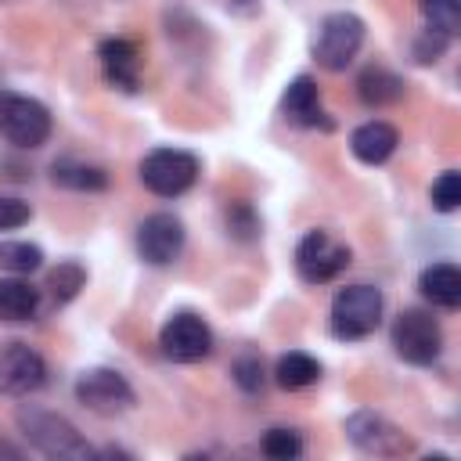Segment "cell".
<instances>
[{
  "mask_svg": "<svg viewBox=\"0 0 461 461\" xmlns=\"http://www.w3.org/2000/svg\"><path fill=\"white\" fill-rule=\"evenodd\" d=\"M429 29L443 32V36H457L461 32V0H418Z\"/></svg>",
  "mask_w": 461,
  "mask_h": 461,
  "instance_id": "603a6c76",
  "label": "cell"
},
{
  "mask_svg": "<svg viewBox=\"0 0 461 461\" xmlns=\"http://www.w3.org/2000/svg\"><path fill=\"white\" fill-rule=\"evenodd\" d=\"M281 112H285V119L292 122V126H306V130H313V126H331V119L324 115V108H321V94H317V83L310 79V76H295L292 83H288V90H285V97H281Z\"/></svg>",
  "mask_w": 461,
  "mask_h": 461,
  "instance_id": "5bb4252c",
  "label": "cell"
},
{
  "mask_svg": "<svg viewBox=\"0 0 461 461\" xmlns=\"http://www.w3.org/2000/svg\"><path fill=\"white\" fill-rule=\"evenodd\" d=\"M50 112L36 97L0 94V133L14 148H40L50 137Z\"/></svg>",
  "mask_w": 461,
  "mask_h": 461,
  "instance_id": "5b68a950",
  "label": "cell"
},
{
  "mask_svg": "<svg viewBox=\"0 0 461 461\" xmlns=\"http://www.w3.org/2000/svg\"><path fill=\"white\" fill-rule=\"evenodd\" d=\"M0 267L11 274H32L43 267V249L32 241H0Z\"/></svg>",
  "mask_w": 461,
  "mask_h": 461,
  "instance_id": "7402d4cb",
  "label": "cell"
},
{
  "mask_svg": "<svg viewBox=\"0 0 461 461\" xmlns=\"http://www.w3.org/2000/svg\"><path fill=\"white\" fill-rule=\"evenodd\" d=\"M50 180L68 187V191H104L108 187V173L101 166H86L76 158H61L50 166Z\"/></svg>",
  "mask_w": 461,
  "mask_h": 461,
  "instance_id": "d6986e66",
  "label": "cell"
},
{
  "mask_svg": "<svg viewBox=\"0 0 461 461\" xmlns=\"http://www.w3.org/2000/svg\"><path fill=\"white\" fill-rule=\"evenodd\" d=\"M227 7L238 14H252V11H259V0H227Z\"/></svg>",
  "mask_w": 461,
  "mask_h": 461,
  "instance_id": "f546056e",
  "label": "cell"
},
{
  "mask_svg": "<svg viewBox=\"0 0 461 461\" xmlns=\"http://www.w3.org/2000/svg\"><path fill=\"white\" fill-rule=\"evenodd\" d=\"M274 378H277L281 389H306V385H313L321 378V364H317V357H310L303 349H292V353H285L277 360Z\"/></svg>",
  "mask_w": 461,
  "mask_h": 461,
  "instance_id": "ffe728a7",
  "label": "cell"
},
{
  "mask_svg": "<svg viewBox=\"0 0 461 461\" xmlns=\"http://www.w3.org/2000/svg\"><path fill=\"white\" fill-rule=\"evenodd\" d=\"M198 180V158L180 148H155L140 158V184L158 198H176Z\"/></svg>",
  "mask_w": 461,
  "mask_h": 461,
  "instance_id": "8992f818",
  "label": "cell"
},
{
  "mask_svg": "<svg viewBox=\"0 0 461 461\" xmlns=\"http://www.w3.org/2000/svg\"><path fill=\"white\" fill-rule=\"evenodd\" d=\"M97 58H101L104 79H108L115 90L137 94V86H140V54H137V43H133V40L108 36V40H101Z\"/></svg>",
  "mask_w": 461,
  "mask_h": 461,
  "instance_id": "4fadbf2b",
  "label": "cell"
},
{
  "mask_svg": "<svg viewBox=\"0 0 461 461\" xmlns=\"http://www.w3.org/2000/svg\"><path fill=\"white\" fill-rule=\"evenodd\" d=\"M83 285H86V270H83L76 259H65V263H58V267L47 274V292H50V299H54L58 306L72 303Z\"/></svg>",
  "mask_w": 461,
  "mask_h": 461,
  "instance_id": "44dd1931",
  "label": "cell"
},
{
  "mask_svg": "<svg viewBox=\"0 0 461 461\" xmlns=\"http://www.w3.org/2000/svg\"><path fill=\"white\" fill-rule=\"evenodd\" d=\"M158 349H162V357L173 360V364H194V360H202V357L212 353V331H209V324H205L198 313L180 310V313H173V317L162 324V331H158Z\"/></svg>",
  "mask_w": 461,
  "mask_h": 461,
  "instance_id": "9c48e42d",
  "label": "cell"
},
{
  "mask_svg": "<svg viewBox=\"0 0 461 461\" xmlns=\"http://www.w3.org/2000/svg\"><path fill=\"white\" fill-rule=\"evenodd\" d=\"M432 209H439V212H454L457 205H461V176L454 173V169H447V173H439L436 180H432Z\"/></svg>",
  "mask_w": 461,
  "mask_h": 461,
  "instance_id": "d4e9b609",
  "label": "cell"
},
{
  "mask_svg": "<svg viewBox=\"0 0 461 461\" xmlns=\"http://www.w3.org/2000/svg\"><path fill=\"white\" fill-rule=\"evenodd\" d=\"M418 288L432 306H443V310H457L461 306V270L454 263L425 267L421 277H418Z\"/></svg>",
  "mask_w": 461,
  "mask_h": 461,
  "instance_id": "2e32d148",
  "label": "cell"
},
{
  "mask_svg": "<svg viewBox=\"0 0 461 461\" xmlns=\"http://www.w3.org/2000/svg\"><path fill=\"white\" fill-rule=\"evenodd\" d=\"M76 400L86 411L101 414V418H115V414L130 411L137 396H133V385L119 371H112V367H90V371H83L76 378Z\"/></svg>",
  "mask_w": 461,
  "mask_h": 461,
  "instance_id": "ba28073f",
  "label": "cell"
},
{
  "mask_svg": "<svg viewBox=\"0 0 461 461\" xmlns=\"http://www.w3.org/2000/svg\"><path fill=\"white\" fill-rule=\"evenodd\" d=\"M29 216H32L29 202H22V198H4V194H0V230H14V227L29 223Z\"/></svg>",
  "mask_w": 461,
  "mask_h": 461,
  "instance_id": "f1b7e54d",
  "label": "cell"
},
{
  "mask_svg": "<svg viewBox=\"0 0 461 461\" xmlns=\"http://www.w3.org/2000/svg\"><path fill=\"white\" fill-rule=\"evenodd\" d=\"M364 36H367V29H364V18L360 14H353V11H331L317 25L313 43H310V54H313V61L321 68L342 72L357 58V50L364 47Z\"/></svg>",
  "mask_w": 461,
  "mask_h": 461,
  "instance_id": "7a4b0ae2",
  "label": "cell"
},
{
  "mask_svg": "<svg viewBox=\"0 0 461 461\" xmlns=\"http://www.w3.org/2000/svg\"><path fill=\"white\" fill-rule=\"evenodd\" d=\"M230 375H234L241 393H259L263 389V360L259 357H238Z\"/></svg>",
  "mask_w": 461,
  "mask_h": 461,
  "instance_id": "4316f807",
  "label": "cell"
},
{
  "mask_svg": "<svg viewBox=\"0 0 461 461\" xmlns=\"http://www.w3.org/2000/svg\"><path fill=\"white\" fill-rule=\"evenodd\" d=\"M393 349L400 360L414 364V367H425L439 357L443 349V328L439 321L429 313V310H400L396 321H393Z\"/></svg>",
  "mask_w": 461,
  "mask_h": 461,
  "instance_id": "277c9868",
  "label": "cell"
},
{
  "mask_svg": "<svg viewBox=\"0 0 461 461\" xmlns=\"http://www.w3.org/2000/svg\"><path fill=\"white\" fill-rule=\"evenodd\" d=\"M396 144H400V133L382 119H371V122H364V126H357L349 133V151L364 166H382L396 151Z\"/></svg>",
  "mask_w": 461,
  "mask_h": 461,
  "instance_id": "9a60e30c",
  "label": "cell"
},
{
  "mask_svg": "<svg viewBox=\"0 0 461 461\" xmlns=\"http://www.w3.org/2000/svg\"><path fill=\"white\" fill-rule=\"evenodd\" d=\"M184 223L173 212H151L137 227V252L151 267H166L184 252Z\"/></svg>",
  "mask_w": 461,
  "mask_h": 461,
  "instance_id": "7c38bea8",
  "label": "cell"
},
{
  "mask_svg": "<svg viewBox=\"0 0 461 461\" xmlns=\"http://www.w3.org/2000/svg\"><path fill=\"white\" fill-rule=\"evenodd\" d=\"M47 364L43 357L25 342H4L0 346V393L7 396H29L43 389Z\"/></svg>",
  "mask_w": 461,
  "mask_h": 461,
  "instance_id": "8fae6325",
  "label": "cell"
},
{
  "mask_svg": "<svg viewBox=\"0 0 461 461\" xmlns=\"http://www.w3.org/2000/svg\"><path fill=\"white\" fill-rule=\"evenodd\" d=\"M346 436H349V443H353L357 450L375 454V457H400V454L414 450L411 436H407L400 425H393L389 418L375 414V411H357V414H349V418H346Z\"/></svg>",
  "mask_w": 461,
  "mask_h": 461,
  "instance_id": "30bf717a",
  "label": "cell"
},
{
  "mask_svg": "<svg viewBox=\"0 0 461 461\" xmlns=\"http://www.w3.org/2000/svg\"><path fill=\"white\" fill-rule=\"evenodd\" d=\"M227 234L238 238V241H252V238H259V216L252 212L249 202H234V205L227 209Z\"/></svg>",
  "mask_w": 461,
  "mask_h": 461,
  "instance_id": "484cf974",
  "label": "cell"
},
{
  "mask_svg": "<svg viewBox=\"0 0 461 461\" xmlns=\"http://www.w3.org/2000/svg\"><path fill=\"white\" fill-rule=\"evenodd\" d=\"M40 310V288H32L22 277H7L0 281V321H32Z\"/></svg>",
  "mask_w": 461,
  "mask_h": 461,
  "instance_id": "ac0fdd59",
  "label": "cell"
},
{
  "mask_svg": "<svg viewBox=\"0 0 461 461\" xmlns=\"http://www.w3.org/2000/svg\"><path fill=\"white\" fill-rule=\"evenodd\" d=\"M331 335L357 342L367 339L378 324H382V292L375 285H346L335 292L331 299V313H328Z\"/></svg>",
  "mask_w": 461,
  "mask_h": 461,
  "instance_id": "3957f363",
  "label": "cell"
},
{
  "mask_svg": "<svg viewBox=\"0 0 461 461\" xmlns=\"http://www.w3.org/2000/svg\"><path fill=\"white\" fill-rule=\"evenodd\" d=\"M447 43H450V36H443V32H436V29H425V32L414 40V58H418L421 65H436V61L447 54Z\"/></svg>",
  "mask_w": 461,
  "mask_h": 461,
  "instance_id": "83f0119b",
  "label": "cell"
},
{
  "mask_svg": "<svg viewBox=\"0 0 461 461\" xmlns=\"http://www.w3.org/2000/svg\"><path fill=\"white\" fill-rule=\"evenodd\" d=\"M18 429L22 436L47 457H61V461H86L94 457L97 450L79 436V429L54 414V411H43V407H22L18 411Z\"/></svg>",
  "mask_w": 461,
  "mask_h": 461,
  "instance_id": "6da1fadb",
  "label": "cell"
},
{
  "mask_svg": "<svg viewBox=\"0 0 461 461\" xmlns=\"http://www.w3.org/2000/svg\"><path fill=\"white\" fill-rule=\"evenodd\" d=\"M357 97L367 104V108H385L393 101L403 97V79L382 65H367L360 76H357Z\"/></svg>",
  "mask_w": 461,
  "mask_h": 461,
  "instance_id": "e0dca14e",
  "label": "cell"
},
{
  "mask_svg": "<svg viewBox=\"0 0 461 461\" xmlns=\"http://www.w3.org/2000/svg\"><path fill=\"white\" fill-rule=\"evenodd\" d=\"M349 267V245L335 241L328 230H306L295 245V274L306 285H324Z\"/></svg>",
  "mask_w": 461,
  "mask_h": 461,
  "instance_id": "52a82bcc",
  "label": "cell"
},
{
  "mask_svg": "<svg viewBox=\"0 0 461 461\" xmlns=\"http://www.w3.org/2000/svg\"><path fill=\"white\" fill-rule=\"evenodd\" d=\"M259 450L274 461H292L303 454V436L295 429H267L259 439Z\"/></svg>",
  "mask_w": 461,
  "mask_h": 461,
  "instance_id": "cb8c5ba5",
  "label": "cell"
}]
</instances>
